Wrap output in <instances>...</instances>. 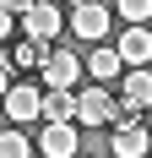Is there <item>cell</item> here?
I'll list each match as a JSON object with an SVG mask.
<instances>
[{
	"mask_svg": "<svg viewBox=\"0 0 152 158\" xmlns=\"http://www.w3.org/2000/svg\"><path fill=\"white\" fill-rule=\"evenodd\" d=\"M125 120V104L114 93H109L103 82L98 87H82L76 93V126H87V131H103V126H120Z\"/></svg>",
	"mask_w": 152,
	"mask_h": 158,
	"instance_id": "obj_1",
	"label": "cell"
},
{
	"mask_svg": "<svg viewBox=\"0 0 152 158\" xmlns=\"http://www.w3.org/2000/svg\"><path fill=\"white\" fill-rule=\"evenodd\" d=\"M109 27H114V11H109L103 0H87V6H71V33L76 38H87V44H103Z\"/></svg>",
	"mask_w": 152,
	"mask_h": 158,
	"instance_id": "obj_2",
	"label": "cell"
},
{
	"mask_svg": "<svg viewBox=\"0 0 152 158\" xmlns=\"http://www.w3.org/2000/svg\"><path fill=\"white\" fill-rule=\"evenodd\" d=\"M6 120H11V126L44 120V87H22V82H11V87H6Z\"/></svg>",
	"mask_w": 152,
	"mask_h": 158,
	"instance_id": "obj_3",
	"label": "cell"
},
{
	"mask_svg": "<svg viewBox=\"0 0 152 158\" xmlns=\"http://www.w3.org/2000/svg\"><path fill=\"white\" fill-rule=\"evenodd\" d=\"M38 153H44V158H82V131H76V120L44 126V136H38Z\"/></svg>",
	"mask_w": 152,
	"mask_h": 158,
	"instance_id": "obj_4",
	"label": "cell"
},
{
	"mask_svg": "<svg viewBox=\"0 0 152 158\" xmlns=\"http://www.w3.org/2000/svg\"><path fill=\"white\" fill-rule=\"evenodd\" d=\"M120 104H125V120H136L141 109H152V71H147V65L125 71V82H120Z\"/></svg>",
	"mask_w": 152,
	"mask_h": 158,
	"instance_id": "obj_5",
	"label": "cell"
},
{
	"mask_svg": "<svg viewBox=\"0 0 152 158\" xmlns=\"http://www.w3.org/2000/svg\"><path fill=\"white\" fill-rule=\"evenodd\" d=\"M147 147H152V131L141 120H120L114 136H109V153L114 158H147Z\"/></svg>",
	"mask_w": 152,
	"mask_h": 158,
	"instance_id": "obj_6",
	"label": "cell"
},
{
	"mask_svg": "<svg viewBox=\"0 0 152 158\" xmlns=\"http://www.w3.org/2000/svg\"><path fill=\"white\" fill-rule=\"evenodd\" d=\"M22 27H27V38H44V44L60 38V27H65V22H60V6H54V0H38V6L22 16Z\"/></svg>",
	"mask_w": 152,
	"mask_h": 158,
	"instance_id": "obj_7",
	"label": "cell"
},
{
	"mask_svg": "<svg viewBox=\"0 0 152 158\" xmlns=\"http://www.w3.org/2000/svg\"><path fill=\"white\" fill-rule=\"evenodd\" d=\"M82 71H87V65L76 60L71 49H54V55H49V65H44V87H76V82H82Z\"/></svg>",
	"mask_w": 152,
	"mask_h": 158,
	"instance_id": "obj_8",
	"label": "cell"
},
{
	"mask_svg": "<svg viewBox=\"0 0 152 158\" xmlns=\"http://www.w3.org/2000/svg\"><path fill=\"white\" fill-rule=\"evenodd\" d=\"M114 49L125 55V65H130V71H136V65H147V60H152V27H147V22H130V27H125V38H120Z\"/></svg>",
	"mask_w": 152,
	"mask_h": 158,
	"instance_id": "obj_9",
	"label": "cell"
},
{
	"mask_svg": "<svg viewBox=\"0 0 152 158\" xmlns=\"http://www.w3.org/2000/svg\"><path fill=\"white\" fill-rule=\"evenodd\" d=\"M120 71H130V65H125V55H120L114 44H98V49L87 55V77H92V82H103V87H109Z\"/></svg>",
	"mask_w": 152,
	"mask_h": 158,
	"instance_id": "obj_10",
	"label": "cell"
},
{
	"mask_svg": "<svg viewBox=\"0 0 152 158\" xmlns=\"http://www.w3.org/2000/svg\"><path fill=\"white\" fill-rule=\"evenodd\" d=\"M60 120H76V93L71 87H44V126H60Z\"/></svg>",
	"mask_w": 152,
	"mask_h": 158,
	"instance_id": "obj_11",
	"label": "cell"
},
{
	"mask_svg": "<svg viewBox=\"0 0 152 158\" xmlns=\"http://www.w3.org/2000/svg\"><path fill=\"white\" fill-rule=\"evenodd\" d=\"M49 55H54V49H49L44 38H22V44L11 49V65H27V71H44V65H49Z\"/></svg>",
	"mask_w": 152,
	"mask_h": 158,
	"instance_id": "obj_12",
	"label": "cell"
},
{
	"mask_svg": "<svg viewBox=\"0 0 152 158\" xmlns=\"http://www.w3.org/2000/svg\"><path fill=\"white\" fill-rule=\"evenodd\" d=\"M0 158H33V142L22 136V126H11L6 136H0Z\"/></svg>",
	"mask_w": 152,
	"mask_h": 158,
	"instance_id": "obj_13",
	"label": "cell"
},
{
	"mask_svg": "<svg viewBox=\"0 0 152 158\" xmlns=\"http://www.w3.org/2000/svg\"><path fill=\"white\" fill-rule=\"evenodd\" d=\"M114 11L125 22H152V0H114Z\"/></svg>",
	"mask_w": 152,
	"mask_h": 158,
	"instance_id": "obj_14",
	"label": "cell"
},
{
	"mask_svg": "<svg viewBox=\"0 0 152 158\" xmlns=\"http://www.w3.org/2000/svg\"><path fill=\"white\" fill-rule=\"evenodd\" d=\"M0 6H6V11H11V16H27L33 6H38V0H0Z\"/></svg>",
	"mask_w": 152,
	"mask_h": 158,
	"instance_id": "obj_15",
	"label": "cell"
},
{
	"mask_svg": "<svg viewBox=\"0 0 152 158\" xmlns=\"http://www.w3.org/2000/svg\"><path fill=\"white\" fill-rule=\"evenodd\" d=\"M71 6H87V0H71Z\"/></svg>",
	"mask_w": 152,
	"mask_h": 158,
	"instance_id": "obj_16",
	"label": "cell"
}]
</instances>
